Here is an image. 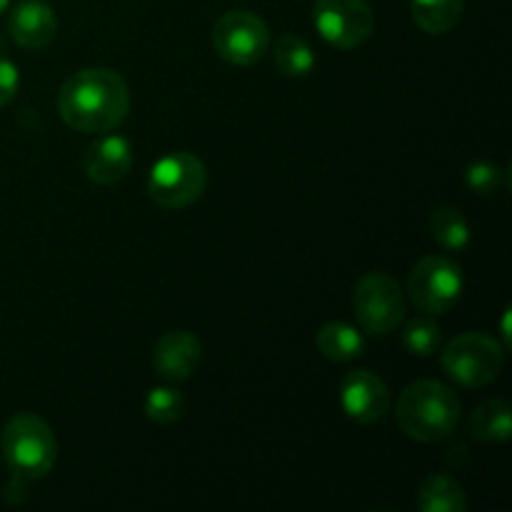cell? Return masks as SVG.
Segmentation results:
<instances>
[{
	"instance_id": "603a6c76",
	"label": "cell",
	"mask_w": 512,
	"mask_h": 512,
	"mask_svg": "<svg viewBox=\"0 0 512 512\" xmlns=\"http://www.w3.org/2000/svg\"><path fill=\"white\" fill-rule=\"evenodd\" d=\"M18 90H20L18 65H15L10 58H5V55H0V108L13 103V100L18 98Z\"/></svg>"
},
{
	"instance_id": "e0dca14e",
	"label": "cell",
	"mask_w": 512,
	"mask_h": 512,
	"mask_svg": "<svg viewBox=\"0 0 512 512\" xmlns=\"http://www.w3.org/2000/svg\"><path fill=\"white\" fill-rule=\"evenodd\" d=\"M463 0H410L415 25L428 35H445L463 18Z\"/></svg>"
},
{
	"instance_id": "9a60e30c",
	"label": "cell",
	"mask_w": 512,
	"mask_h": 512,
	"mask_svg": "<svg viewBox=\"0 0 512 512\" xmlns=\"http://www.w3.org/2000/svg\"><path fill=\"white\" fill-rule=\"evenodd\" d=\"M315 345H318L320 355L333 360V363H350V360L363 358L365 350H368L363 333L348 323L323 325L315 335Z\"/></svg>"
},
{
	"instance_id": "277c9868",
	"label": "cell",
	"mask_w": 512,
	"mask_h": 512,
	"mask_svg": "<svg viewBox=\"0 0 512 512\" xmlns=\"http://www.w3.org/2000/svg\"><path fill=\"white\" fill-rule=\"evenodd\" d=\"M208 185V170L198 155L175 150L163 155L148 173V195L165 210H183L198 203Z\"/></svg>"
},
{
	"instance_id": "6da1fadb",
	"label": "cell",
	"mask_w": 512,
	"mask_h": 512,
	"mask_svg": "<svg viewBox=\"0 0 512 512\" xmlns=\"http://www.w3.org/2000/svg\"><path fill=\"white\" fill-rule=\"evenodd\" d=\"M130 110V88L118 70L83 68L58 90V113L78 133H110Z\"/></svg>"
},
{
	"instance_id": "ac0fdd59",
	"label": "cell",
	"mask_w": 512,
	"mask_h": 512,
	"mask_svg": "<svg viewBox=\"0 0 512 512\" xmlns=\"http://www.w3.org/2000/svg\"><path fill=\"white\" fill-rule=\"evenodd\" d=\"M273 63L285 78H305L315 68V53L300 35L283 33L273 43Z\"/></svg>"
},
{
	"instance_id": "ffe728a7",
	"label": "cell",
	"mask_w": 512,
	"mask_h": 512,
	"mask_svg": "<svg viewBox=\"0 0 512 512\" xmlns=\"http://www.w3.org/2000/svg\"><path fill=\"white\" fill-rule=\"evenodd\" d=\"M440 325L435 323L433 315H420L405 323L403 328V345L410 355H418V358H430L440 350Z\"/></svg>"
},
{
	"instance_id": "7a4b0ae2",
	"label": "cell",
	"mask_w": 512,
	"mask_h": 512,
	"mask_svg": "<svg viewBox=\"0 0 512 512\" xmlns=\"http://www.w3.org/2000/svg\"><path fill=\"white\" fill-rule=\"evenodd\" d=\"M395 418L408 438L418 443H438L458 428L460 400L438 380H415L400 393Z\"/></svg>"
},
{
	"instance_id": "9c48e42d",
	"label": "cell",
	"mask_w": 512,
	"mask_h": 512,
	"mask_svg": "<svg viewBox=\"0 0 512 512\" xmlns=\"http://www.w3.org/2000/svg\"><path fill=\"white\" fill-rule=\"evenodd\" d=\"M310 18L320 38L338 50L360 48L375 30L368 0H315Z\"/></svg>"
},
{
	"instance_id": "2e32d148",
	"label": "cell",
	"mask_w": 512,
	"mask_h": 512,
	"mask_svg": "<svg viewBox=\"0 0 512 512\" xmlns=\"http://www.w3.org/2000/svg\"><path fill=\"white\" fill-rule=\"evenodd\" d=\"M418 508L423 512H465L468 498L460 483L450 475L438 473L425 478L418 493Z\"/></svg>"
},
{
	"instance_id": "7c38bea8",
	"label": "cell",
	"mask_w": 512,
	"mask_h": 512,
	"mask_svg": "<svg viewBox=\"0 0 512 512\" xmlns=\"http://www.w3.org/2000/svg\"><path fill=\"white\" fill-rule=\"evenodd\" d=\"M203 360V345L188 330H170L155 343L153 368L155 373L170 383L188 380Z\"/></svg>"
},
{
	"instance_id": "3957f363",
	"label": "cell",
	"mask_w": 512,
	"mask_h": 512,
	"mask_svg": "<svg viewBox=\"0 0 512 512\" xmlns=\"http://www.w3.org/2000/svg\"><path fill=\"white\" fill-rule=\"evenodd\" d=\"M0 448L10 473L20 480H40L58 460V440L53 428L33 413H20L5 423Z\"/></svg>"
},
{
	"instance_id": "4fadbf2b",
	"label": "cell",
	"mask_w": 512,
	"mask_h": 512,
	"mask_svg": "<svg viewBox=\"0 0 512 512\" xmlns=\"http://www.w3.org/2000/svg\"><path fill=\"white\" fill-rule=\"evenodd\" d=\"M10 38L25 50H43L53 43L58 18L55 10L43 0H23L8 18Z\"/></svg>"
},
{
	"instance_id": "d6986e66",
	"label": "cell",
	"mask_w": 512,
	"mask_h": 512,
	"mask_svg": "<svg viewBox=\"0 0 512 512\" xmlns=\"http://www.w3.org/2000/svg\"><path fill=\"white\" fill-rule=\"evenodd\" d=\"M430 233L438 240L440 248L450 250H465L470 245V225L465 215L453 205H440L430 213Z\"/></svg>"
},
{
	"instance_id": "52a82bcc",
	"label": "cell",
	"mask_w": 512,
	"mask_h": 512,
	"mask_svg": "<svg viewBox=\"0 0 512 512\" xmlns=\"http://www.w3.org/2000/svg\"><path fill=\"white\" fill-rule=\"evenodd\" d=\"M210 43L225 63L248 68L268 55L270 30L265 20L250 10H228L215 20Z\"/></svg>"
},
{
	"instance_id": "44dd1931",
	"label": "cell",
	"mask_w": 512,
	"mask_h": 512,
	"mask_svg": "<svg viewBox=\"0 0 512 512\" xmlns=\"http://www.w3.org/2000/svg\"><path fill=\"white\" fill-rule=\"evenodd\" d=\"M185 413V398L175 388H153L145 398V415L158 425L178 423Z\"/></svg>"
},
{
	"instance_id": "ba28073f",
	"label": "cell",
	"mask_w": 512,
	"mask_h": 512,
	"mask_svg": "<svg viewBox=\"0 0 512 512\" xmlns=\"http://www.w3.org/2000/svg\"><path fill=\"white\" fill-rule=\"evenodd\" d=\"M465 288L463 270L445 255H428L408 278V298L423 315H445Z\"/></svg>"
},
{
	"instance_id": "5b68a950",
	"label": "cell",
	"mask_w": 512,
	"mask_h": 512,
	"mask_svg": "<svg viewBox=\"0 0 512 512\" xmlns=\"http://www.w3.org/2000/svg\"><path fill=\"white\" fill-rule=\"evenodd\" d=\"M440 363L445 375L463 388H485L503 373L505 345L493 335L463 333L445 345Z\"/></svg>"
},
{
	"instance_id": "cb8c5ba5",
	"label": "cell",
	"mask_w": 512,
	"mask_h": 512,
	"mask_svg": "<svg viewBox=\"0 0 512 512\" xmlns=\"http://www.w3.org/2000/svg\"><path fill=\"white\" fill-rule=\"evenodd\" d=\"M508 320H510V310H505V318H503V338H505V345H510V333H508Z\"/></svg>"
},
{
	"instance_id": "30bf717a",
	"label": "cell",
	"mask_w": 512,
	"mask_h": 512,
	"mask_svg": "<svg viewBox=\"0 0 512 512\" xmlns=\"http://www.w3.org/2000/svg\"><path fill=\"white\" fill-rule=\"evenodd\" d=\"M340 408L360 425L380 423L390 413L388 385L370 370H353L340 383Z\"/></svg>"
},
{
	"instance_id": "8992f818",
	"label": "cell",
	"mask_w": 512,
	"mask_h": 512,
	"mask_svg": "<svg viewBox=\"0 0 512 512\" xmlns=\"http://www.w3.org/2000/svg\"><path fill=\"white\" fill-rule=\"evenodd\" d=\"M353 310L363 330L373 338L393 333L405 320V295L388 273H368L353 290Z\"/></svg>"
},
{
	"instance_id": "d4e9b609",
	"label": "cell",
	"mask_w": 512,
	"mask_h": 512,
	"mask_svg": "<svg viewBox=\"0 0 512 512\" xmlns=\"http://www.w3.org/2000/svg\"><path fill=\"white\" fill-rule=\"evenodd\" d=\"M8 5H10V0H0V15H3L5 10H8Z\"/></svg>"
},
{
	"instance_id": "5bb4252c",
	"label": "cell",
	"mask_w": 512,
	"mask_h": 512,
	"mask_svg": "<svg viewBox=\"0 0 512 512\" xmlns=\"http://www.w3.org/2000/svg\"><path fill=\"white\" fill-rule=\"evenodd\" d=\"M470 438L478 443H505L512 435V408L508 400H485L468 420Z\"/></svg>"
},
{
	"instance_id": "7402d4cb",
	"label": "cell",
	"mask_w": 512,
	"mask_h": 512,
	"mask_svg": "<svg viewBox=\"0 0 512 512\" xmlns=\"http://www.w3.org/2000/svg\"><path fill=\"white\" fill-rule=\"evenodd\" d=\"M465 185L480 198H493L503 188V170L490 160H478L465 168Z\"/></svg>"
},
{
	"instance_id": "8fae6325",
	"label": "cell",
	"mask_w": 512,
	"mask_h": 512,
	"mask_svg": "<svg viewBox=\"0 0 512 512\" xmlns=\"http://www.w3.org/2000/svg\"><path fill=\"white\" fill-rule=\"evenodd\" d=\"M133 168V145L123 135H103L83 153V173L90 183L115 185Z\"/></svg>"
}]
</instances>
